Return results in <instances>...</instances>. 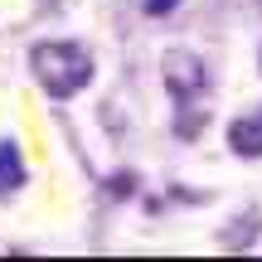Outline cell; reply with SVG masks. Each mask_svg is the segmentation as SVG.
Listing matches in <instances>:
<instances>
[{"label": "cell", "mask_w": 262, "mask_h": 262, "mask_svg": "<svg viewBox=\"0 0 262 262\" xmlns=\"http://www.w3.org/2000/svg\"><path fill=\"white\" fill-rule=\"evenodd\" d=\"M228 146H233V156H262V112L253 117H238L233 126H228Z\"/></svg>", "instance_id": "2"}, {"label": "cell", "mask_w": 262, "mask_h": 262, "mask_svg": "<svg viewBox=\"0 0 262 262\" xmlns=\"http://www.w3.org/2000/svg\"><path fill=\"white\" fill-rule=\"evenodd\" d=\"M29 73L44 88V97L68 102L93 83V54L78 39H44V44L29 49Z\"/></svg>", "instance_id": "1"}, {"label": "cell", "mask_w": 262, "mask_h": 262, "mask_svg": "<svg viewBox=\"0 0 262 262\" xmlns=\"http://www.w3.org/2000/svg\"><path fill=\"white\" fill-rule=\"evenodd\" d=\"M170 5H175V0H146V10H150V15H160V10H170Z\"/></svg>", "instance_id": "4"}, {"label": "cell", "mask_w": 262, "mask_h": 262, "mask_svg": "<svg viewBox=\"0 0 262 262\" xmlns=\"http://www.w3.org/2000/svg\"><path fill=\"white\" fill-rule=\"evenodd\" d=\"M19 185H25V156L15 141H0V199L15 194Z\"/></svg>", "instance_id": "3"}]
</instances>
